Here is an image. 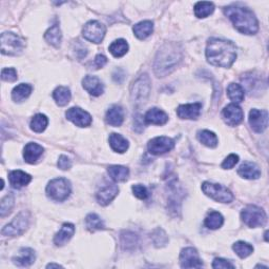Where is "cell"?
Wrapping results in <instances>:
<instances>
[{
	"instance_id": "ee69618b",
	"label": "cell",
	"mask_w": 269,
	"mask_h": 269,
	"mask_svg": "<svg viewBox=\"0 0 269 269\" xmlns=\"http://www.w3.org/2000/svg\"><path fill=\"white\" fill-rule=\"evenodd\" d=\"M132 189H133L135 197H137L138 199H140V200H146L147 199L148 191H147L146 187L143 186V185H141V184L134 185V186L132 187Z\"/></svg>"
},
{
	"instance_id": "5b68a950",
	"label": "cell",
	"mask_w": 269,
	"mask_h": 269,
	"mask_svg": "<svg viewBox=\"0 0 269 269\" xmlns=\"http://www.w3.org/2000/svg\"><path fill=\"white\" fill-rule=\"evenodd\" d=\"M71 193V184L66 178H56L52 180L48 187H46V194L53 201L62 202L67 200Z\"/></svg>"
},
{
	"instance_id": "836d02e7",
	"label": "cell",
	"mask_w": 269,
	"mask_h": 269,
	"mask_svg": "<svg viewBox=\"0 0 269 269\" xmlns=\"http://www.w3.org/2000/svg\"><path fill=\"white\" fill-rule=\"evenodd\" d=\"M224 223V218L218 211H211L205 219V226L209 229H218Z\"/></svg>"
},
{
	"instance_id": "7dc6e473",
	"label": "cell",
	"mask_w": 269,
	"mask_h": 269,
	"mask_svg": "<svg viewBox=\"0 0 269 269\" xmlns=\"http://www.w3.org/2000/svg\"><path fill=\"white\" fill-rule=\"evenodd\" d=\"M72 165V162L70 160V158L68 156H64V155H61L59 157V160H58V168L62 171H66V170H69L71 168Z\"/></svg>"
},
{
	"instance_id": "74e56055",
	"label": "cell",
	"mask_w": 269,
	"mask_h": 269,
	"mask_svg": "<svg viewBox=\"0 0 269 269\" xmlns=\"http://www.w3.org/2000/svg\"><path fill=\"white\" fill-rule=\"evenodd\" d=\"M49 124V120L42 114L36 115L31 121V128L35 133H42Z\"/></svg>"
},
{
	"instance_id": "b9f144b4",
	"label": "cell",
	"mask_w": 269,
	"mask_h": 269,
	"mask_svg": "<svg viewBox=\"0 0 269 269\" xmlns=\"http://www.w3.org/2000/svg\"><path fill=\"white\" fill-rule=\"evenodd\" d=\"M121 240H122V245L125 249H133L138 244V238L133 233H123Z\"/></svg>"
},
{
	"instance_id": "681fc988",
	"label": "cell",
	"mask_w": 269,
	"mask_h": 269,
	"mask_svg": "<svg viewBox=\"0 0 269 269\" xmlns=\"http://www.w3.org/2000/svg\"><path fill=\"white\" fill-rule=\"evenodd\" d=\"M46 267H48V268H62L61 265H59V264H55V263H51V264H49Z\"/></svg>"
},
{
	"instance_id": "c3c4849f",
	"label": "cell",
	"mask_w": 269,
	"mask_h": 269,
	"mask_svg": "<svg viewBox=\"0 0 269 269\" xmlns=\"http://www.w3.org/2000/svg\"><path fill=\"white\" fill-rule=\"evenodd\" d=\"M107 62V58L104 56V55H97L95 60H94V67L95 69H101V68H103L105 64Z\"/></svg>"
},
{
	"instance_id": "9a60e30c",
	"label": "cell",
	"mask_w": 269,
	"mask_h": 269,
	"mask_svg": "<svg viewBox=\"0 0 269 269\" xmlns=\"http://www.w3.org/2000/svg\"><path fill=\"white\" fill-rule=\"evenodd\" d=\"M222 115H223V119H224V121L226 122V124H228L230 126L239 125L241 122L243 121V118H244L242 108H241L236 103H231V104L227 105L223 109V113H222Z\"/></svg>"
},
{
	"instance_id": "d6986e66",
	"label": "cell",
	"mask_w": 269,
	"mask_h": 269,
	"mask_svg": "<svg viewBox=\"0 0 269 269\" xmlns=\"http://www.w3.org/2000/svg\"><path fill=\"white\" fill-rule=\"evenodd\" d=\"M169 117L166 115L163 110L159 108H151L148 112L145 114L144 121L147 124H154V125H163L168 122Z\"/></svg>"
},
{
	"instance_id": "2e32d148",
	"label": "cell",
	"mask_w": 269,
	"mask_h": 269,
	"mask_svg": "<svg viewBox=\"0 0 269 269\" xmlns=\"http://www.w3.org/2000/svg\"><path fill=\"white\" fill-rule=\"evenodd\" d=\"M82 86L83 89H85L90 95L91 96H101L104 91V87L103 83L101 82V80L97 76H91L88 75L82 80Z\"/></svg>"
},
{
	"instance_id": "4dcf8cb0",
	"label": "cell",
	"mask_w": 269,
	"mask_h": 269,
	"mask_svg": "<svg viewBox=\"0 0 269 269\" xmlns=\"http://www.w3.org/2000/svg\"><path fill=\"white\" fill-rule=\"evenodd\" d=\"M53 98L59 106H66L71 100V90L67 87H58L53 92Z\"/></svg>"
},
{
	"instance_id": "d4e9b609",
	"label": "cell",
	"mask_w": 269,
	"mask_h": 269,
	"mask_svg": "<svg viewBox=\"0 0 269 269\" xmlns=\"http://www.w3.org/2000/svg\"><path fill=\"white\" fill-rule=\"evenodd\" d=\"M124 113L121 106L114 105L110 107L106 113V122L112 126H120L123 123Z\"/></svg>"
},
{
	"instance_id": "30bf717a",
	"label": "cell",
	"mask_w": 269,
	"mask_h": 269,
	"mask_svg": "<svg viewBox=\"0 0 269 269\" xmlns=\"http://www.w3.org/2000/svg\"><path fill=\"white\" fill-rule=\"evenodd\" d=\"M105 33V26L99 21H90L82 30V35L85 39L94 43H101L104 39Z\"/></svg>"
},
{
	"instance_id": "9c48e42d",
	"label": "cell",
	"mask_w": 269,
	"mask_h": 269,
	"mask_svg": "<svg viewBox=\"0 0 269 269\" xmlns=\"http://www.w3.org/2000/svg\"><path fill=\"white\" fill-rule=\"evenodd\" d=\"M29 222H30V213L27 211H22L19 215H17L15 217V219L10 224L6 225L2 229L1 234L7 237L20 236L26 230L27 226H29Z\"/></svg>"
},
{
	"instance_id": "60d3db41",
	"label": "cell",
	"mask_w": 269,
	"mask_h": 269,
	"mask_svg": "<svg viewBox=\"0 0 269 269\" xmlns=\"http://www.w3.org/2000/svg\"><path fill=\"white\" fill-rule=\"evenodd\" d=\"M152 240L154 244L157 246V247H162L164 246L166 243H168V236H166V234L164 233V230L161 229V228H157L153 231L152 234Z\"/></svg>"
},
{
	"instance_id": "7bdbcfd3",
	"label": "cell",
	"mask_w": 269,
	"mask_h": 269,
	"mask_svg": "<svg viewBox=\"0 0 269 269\" xmlns=\"http://www.w3.org/2000/svg\"><path fill=\"white\" fill-rule=\"evenodd\" d=\"M1 78L4 81L7 82H13L16 81L18 79L17 76V71L13 68H7V69H3L1 72Z\"/></svg>"
},
{
	"instance_id": "d590c367",
	"label": "cell",
	"mask_w": 269,
	"mask_h": 269,
	"mask_svg": "<svg viewBox=\"0 0 269 269\" xmlns=\"http://www.w3.org/2000/svg\"><path fill=\"white\" fill-rule=\"evenodd\" d=\"M198 138L201 143L208 147H216L218 145V137L215 133L210 131H201L198 134Z\"/></svg>"
},
{
	"instance_id": "3957f363",
	"label": "cell",
	"mask_w": 269,
	"mask_h": 269,
	"mask_svg": "<svg viewBox=\"0 0 269 269\" xmlns=\"http://www.w3.org/2000/svg\"><path fill=\"white\" fill-rule=\"evenodd\" d=\"M225 15L234 23L236 29L242 34L255 35L259 30V23L255 14L246 7L230 5L224 8Z\"/></svg>"
},
{
	"instance_id": "44dd1931",
	"label": "cell",
	"mask_w": 269,
	"mask_h": 269,
	"mask_svg": "<svg viewBox=\"0 0 269 269\" xmlns=\"http://www.w3.org/2000/svg\"><path fill=\"white\" fill-rule=\"evenodd\" d=\"M119 192V188L116 185H107L97 193V200L101 205L106 206L112 202Z\"/></svg>"
},
{
	"instance_id": "e0dca14e",
	"label": "cell",
	"mask_w": 269,
	"mask_h": 269,
	"mask_svg": "<svg viewBox=\"0 0 269 269\" xmlns=\"http://www.w3.org/2000/svg\"><path fill=\"white\" fill-rule=\"evenodd\" d=\"M202 109L201 103H192V104H184L180 105L177 109V115L181 119H188V120H194L197 119Z\"/></svg>"
},
{
	"instance_id": "5bb4252c",
	"label": "cell",
	"mask_w": 269,
	"mask_h": 269,
	"mask_svg": "<svg viewBox=\"0 0 269 269\" xmlns=\"http://www.w3.org/2000/svg\"><path fill=\"white\" fill-rule=\"evenodd\" d=\"M68 120L79 127H87L91 124V116L79 107H72L66 113Z\"/></svg>"
},
{
	"instance_id": "ab89813d",
	"label": "cell",
	"mask_w": 269,
	"mask_h": 269,
	"mask_svg": "<svg viewBox=\"0 0 269 269\" xmlns=\"http://www.w3.org/2000/svg\"><path fill=\"white\" fill-rule=\"evenodd\" d=\"M15 204V199L13 194H8L1 201V210H0V216L1 218H4L11 213Z\"/></svg>"
},
{
	"instance_id": "f546056e",
	"label": "cell",
	"mask_w": 269,
	"mask_h": 269,
	"mask_svg": "<svg viewBox=\"0 0 269 269\" xmlns=\"http://www.w3.org/2000/svg\"><path fill=\"white\" fill-rule=\"evenodd\" d=\"M32 86L27 85V83H20L19 86H17L13 91H12V98L16 102H21L29 98L32 92Z\"/></svg>"
},
{
	"instance_id": "4316f807",
	"label": "cell",
	"mask_w": 269,
	"mask_h": 269,
	"mask_svg": "<svg viewBox=\"0 0 269 269\" xmlns=\"http://www.w3.org/2000/svg\"><path fill=\"white\" fill-rule=\"evenodd\" d=\"M109 144L117 153H125L128 148V141L120 134H112L109 136Z\"/></svg>"
},
{
	"instance_id": "484cf974",
	"label": "cell",
	"mask_w": 269,
	"mask_h": 269,
	"mask_svg": "<svg viewBox=\"0 0 269 269\" xmlns=\"http://www.w3.org/2000/svg\"><path fill=\"white\" fill-rule=\"evenodd\" d=\"M154 30V24L152 21H141L134 26V34L139 39H146L148 36H151Z\"/></svg>"
},
{
	"instance_id": "7c38bea8",
	"label": "cell",
	"mask_w": 269,
	"mask_h": 269,
	"mask_svg": "<svg viewBox=\"0 0 269 269\" xmlns=\"http://www.w3.org/2000/svg\"><path fill=\"white\" fill-rule=\"evenodd\" d=\"M249 124L256 133H263L268 126V113L266 110L252 109L249 113Z\"/></svg>"
},
{
	"instance_id": "83f0119b",
	"label": "cell",
	"mask_w": 269,
	"mask_h": 269,
	"mask_svg": "<svg viewBox=\"0 0 269 269\" xmlns=\"http://www.w3.org/2000/svg\"><path fill=\"white\" fill-rule=\"evenodd\" d=\"M44 39L46 40V42L55 46V48H58L62 39V34L59 25L54 24L51 29L46 31V33L44 34Z\"/></svg>"
},
{
	"instance_id": "ffe728a7",
	"label": "cell",
	"mask_w": 269,
	"mask_h": 269,
	"mask_svg": "<svg viewBox=\"0 0 269 269\" xmlns=\"http://www.w3.org/2000/svg\"><path fill=\"white\" fill-rule=\"evenodd\" d=\"M43 154V147L40 146L39 144L31 142L27 143L24 147V152H23V157L24 160L27 163H35L37 162V160L39 159V158L42 156Z\"/></svg>"
},
{
	"instance_id": "f6af8a7d",
	"label": "cell",
	"mask_w": 269,
	"mask_h": 269,
	"mask_svg": "<svg viewBox=\"0 0 269 269\" xmlns=\"http://www.w3.org/2000/svg\"><path fill=\"white\" fill-rule=\"evenodd\" d=\"M238 161H239V157L235 154H231L223 161V163H222V168H223L224 170L233 169L234 166L238 163Z\"/></svg>"
},
{
	"instance_id": "bcb514c9",
	"label": "cell",
	"mask_w": 269,
	"mask_h": 269,
	"mask_svg": "<svg viewBox=\"0 0 269 269\" xmlns=\"http://www.w3.org/2000/svg\"><path fill=\"white\" fill-rule=\"evenodd\" d=\"M213 268H235V266L231 264L229 261L222 258L215 259V261L212 263Z\"/></svg>"
},
{
	"instance_id": "f35d334b",
	"label": "cell",
	"mask_w": 269,
	"mask_h": 269,
	"mask_svg": "<svg viewBox=\"0 0 269 269\" xmlns=\"http://www.w3.org/2000/svg\"><path fill=\"white\" fill-rule=\"evenodd\" d=\"M233 249L235 250V253L242 259L247 258L254 252V247L246 242H243V241H238V242H236L233 245Z\"/></svg>"
},
{
	"instance_id": "e575fe53",
	"label": "cell",
	"mask_w": 269,
	"mask_h": 269,
	"mask_svg": "<svg viewBox=\"0 0 269 269\" xmlns=\"http://www.w3.org/2000/svg\"><path fill=\"white\" fill-rule=\"evenodd\" d=\"M128 51V43L124 39H118L109 45V52L115 57H122Z\"/></svg>"
},
{
	"instance_id": "603a6c76",
	"label": "cell",
	"mask_w": 269,
	"mask_h": 269,
	"mask_svg": "<svg viewBox=\"0 0 269 269\" xmlns=\"http://www.w3.org/2000/svg\"><path fill=\"white\" fill-rule=\"evenodd\" d=\"M36 255L32 248H21L19 250V255L14 258V263L18 266L27 267L35 262Z\"/></svg>"
},
{
	"instance_id": "8992f818",
	"label": "cell",
	"mask_w": 269,
	"mask_h": 269,
	"mask_svg": "<svg viewBox=\"0 0 269 269\" xmlns=\"http://www.w3.org/2000/svg\"><path fill=\"white\" fill-rule=\"evenodd\" d=\"M25 48V41L19 35L14 33L1 34V53L3 55L16 56L22 53Z\"/></svg>"
},
{
	"instance_id": "4fadbf2b",
	"label": "cell",
	"mask_w": 269,
	"mask_h": 269,
	"mask_svg": "<svg viewBox=\"0 0 269 269\" xmlns=\"http://www.w3.org/2000/svg\"><path fill=\"white\" fill-rule=\"evenodd\" d=\"M180 262L183 268H201L203 266V262L199 257L197 249L192 247H187L182 250Z\"/></svg>"
},
{
	"instance_id": "cb8c5ba5",
	"label": "cell",
	"mask_w": 269,
	"mask_h": 269,
	"mask_svg": "<svg viewBox=\"0 0 269 269\" xmlns=\"http://www.w3.org/2000/svg\"><path fill=\"white\" fill-rule=\"evenodd\" d=\"M75 233V227L71 223L63 224L61 229L58 231L57 235L54 238V243L57 246H62L66 244L68 241L71 240V238L74 236Z\"/></svg>"
},
{
	"instance_id": "ac0fdd59",
	"label": "cell",
	"mask_w": 269,
	"mask_h": 269,
	"mask_svg": "<svg viewBox=\"0 0 269 269\" xmlns=\"http://www.w3.org/2000/svg\"><path fill=\"white\" fill-rule=\"evenodd\" d=\"M8 179H10V183L12 186L16 189H20L24 186H26L32 181L31 175L26 174L25 172L22 171H13L10 173V176H8Z\"/></svg>"
},
{
	"instance_id": "7a4b0ae2",
	"label": "cell",
	"mask_w": 269,
	"mask_h": 269,
	"mask_svg": "<svg viewBox=\"0 0 269 269\" xmlns=\"http://www.w3.org/2000/svg\"><path fill=\"white\" fill-rule=\"evenodd\" d=\"M182 59V49L178 43H165L157 53L154 71L158 77L171 74Z\"/></svg>"
},
{
	"instance_id": "52a82bcc",
	"label": "cell",
	"mask_w": 269,
	"mask_h": 269,
	"mask_svg": "<svg viewBox=\"0 0 269 269\" xmlns=\"http://www.w3.org/2000/svg\"><path fill=\"white\" fill-rule=\"evenodd\" d=\"M241 218L248 227L253 228L264 226L267 221L265 211L256 205H248L245 207L241 212Z\"/></svg>"
},
{
	"instance_id": "8fae6325",
	"label": "cell",
	"mask_w": 269,
	"mask_h": 269,
	"mask_svg": "<svg viewBox=\"0 0 269 269\" xmlns=\"http://www.w3.org/2000/svg\"><path fill=\"white\" fill-rule=\"evenodd\" d=\"M175 146L173 139L169 137H156L148 142L147 148L152 155H162L172 151Z\"/></svg>"
},
{
	"instance_id": "8d00e7d4",
	"label": "cell",
	"mask_w": 269,
	"mask_h": 269,
	"mask_svg": "<svg viewBox=\"0 0 269 269\" xmlns=\"http://www.w3.org/2000/svg\"><path fill=\"white\" fill-rule=\"evenodd\" d=\"M86 225L88 229L90 231L101 230L104 228L103 221H102L101 218L98 215H96V213H90V215L86 218Z\"/></svg>"
},
{
	"instance_id": "f1b7e54d",
	"label": "cell",
	"mask_w": 269,
	"mask_h": 269,
	"mask_svg": "<svg viewBox=\"0 0 269 269\" xmlns=\"http://www.w3.org/2000/svg\"><path fill=\"white\" fill-rule=\"evenodd\" d=\"M108 174L112 179L116 182H124L128 178L129 171L122 165H110L108 168Z\"/></svg>"
},
{
	"instance_id": "d6a6232c",
	"label": "cell",
	"mask_w": 269,
	"mask_h": 269,
	"mask_svg": "<svg viewBox=\"0 0 269 269\" xmlns=\"http://www.w3.org/2000/svg\"><path fill=\"white\" fill-rule=\"evenodd\" d=\"M215 11V5L212 2L201 1L194 5V15L198 18H206Z\"/></svg>"
},
{
	"instance_id": "277c9868",
	"label": "cell",
	"mask_w": 269,
	"mask_h": 269,
	"mask_svg": "<svg viewBox=\"0 0 269 269\" xmlns=\"http://www.w3.org/2000/svg\"><path fill=\"white\" fill-rule=\"evenodd\" d=\"M151 79L147 74L139 76L131 88V97L136 105L144 104L151 92Z\"/></svg>"
},
{
	"instance_id": "6da1fadb",
	"label": "cell",
	"mask_w": 269,
	"mask_h": 269,
	"mask_svg": "<svg viewBox=\"0 0 269 269\" xmlns=\"http://www.w3.org/2000/svg\"><path fill=\"white\" fill-rule=\"evenodd\" d=\"M206 57L212 66L230 68L237 58L236 45L228 40L211 38L207 43Z\"/></svg>"
},
{
	"instance_id": "ba28073f",
	"label": "cell",
	"mask_w": 269,
	"mask_h": 269,
	"mask_svg": "<svg viewBox=\"0 0 269 269\" xmlns=\"http://www.w3.org/2000/svg\"><path fill=\"white\" fill-rule=\"evenodd\" d=\"M202 190L210 199L221 203H230L234 200L233 193L223 185L215 184L210 182H204L202 185Z\"/></svg>"
},
{
	"instance_id": "1f68e13d",
	"label": "cell",
	"mask_w": 269,
	"mask_h": 269,
	"mask_svg": "<svg viewBox=\"0 0 269 269\" xmlns=\"http://www.w3.org/2000/svg\"><path fill=\"white\" fill-rule=\"evenodd\" d=\"M244 89L241 87L238 83H230L227 88V95L228 98L234 101L235 103H240L244 100Z\"/></svg>"
},
{
	"instance_id": "7402d4cb",
	"label": "cell",
	"mask_w": 269,
	"mask_h": 269,
	"mask_svg": "<svg viewBox=\"0 0 269 269\" xmlns=\"http://www.w3.org/2000/svg\"><path fill=\"white\" fill-rule=\"evenodd\" d=\"M238 174L244 179L256 180L260 177L261 172H260L257 164L253 162H244L243 164H241V166L238 169Z\"/></svg>"
}]
</instances>
